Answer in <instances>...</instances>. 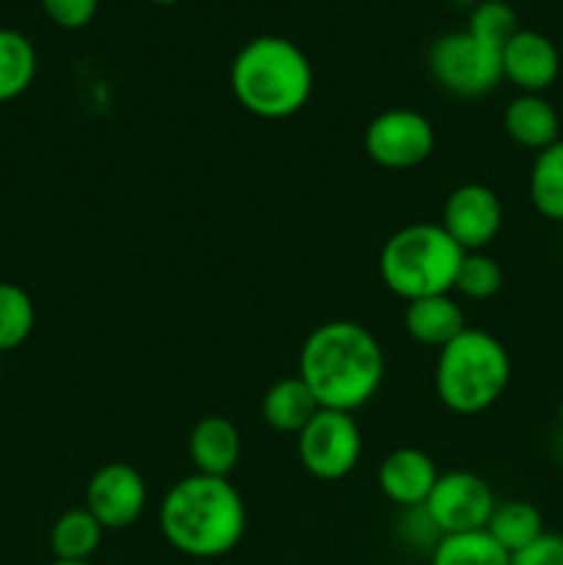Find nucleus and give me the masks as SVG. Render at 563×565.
Here are the masks:
<instances>
[{
  "mask_svg": "<svg viewBox=\"0 0 563 565\" xmlns=\"http://www.w3.org/2000/svg\"><path fill=\"white\" fill-rule=\"evenodd\" d=\"M439 226L464 252H484L502 230L500 196L480 182L458 185L445 199Z\"/></svg>",
  "mask_w": 563,
  "mask_h": 565,
  "instance_id": "11",
  "label": "nucleus"
},
{
  "mask_svg": "<svg viewBox=\"0 0 563 565\" xmlns=\"http://www.w3.org/2000/svg\"><path fill=\"white\" fill-rule=\"evenodd\" d=\"M105 527L86 511V508H72L55 519L50 530V550L55 561L83 563L99 550Z\"/></svg>",
  "mask_w": 563,
  "mask_h": 565,
  "instance_id": "18",
  "label": "nucleus"
},
{
  "mask_svg": "<svg viewBox=\"0 0 563 565\" xmlns=\"http://www.w3.org/2000/svg\"><path fill=\"white\" fill-rule=\"evenodd\" d=\"M467 31L478 36L480 42L502 50L508 39L519 31L517 11L506 0H480L472 9V14H469Z\"/></svg>",
  "mask_w": 563,
  "mask_h": 565,
  "instance_id": "25",
  "label": "nucleus"
},
{
  "mask_svg": "<svg viewBox=\"0 0 563 565\" xmlns=\"http://www.w3.org/2000/svg\"><path fill=\"white\" fill-rule=\"evenodd\" d=\"M403 329L419 345L442 351L447 342H453L467 329V323H464V312L456 298L445 292V296H425L408 301L406 312H403Z\"/></svg>",
  "mask_w": 563,
  "mask_h": 565,
  "instance_id": "16",
  "label": "nucleus"
},
{
  "mask_svg": "<svg viewBox=\"0 0 563 565\" xmlns=\"http://www.w3.org/2000/svg\"><path fill=\"white\" fill-rule=\"evenodd\" d=\"M301 467L315 480H342L357 469L362 458V430L348 412L320 408L296 436Z\"/></svg>",
  "mask_w": 563,
  "mask_h": 565,
  "instance_id": "7",
  "label": "nucleus"
},
{
  "mask_svg": "<svg viewBox=\"0 0 563 565\" xmlns=\"http://www.w3.org/2000/svg\"><path fill=\"white\" fill-rule=\"evenodd\" d=\"M36 50L20 31L0 28V103H11L31 88L36 77Z\"/></svg>",
  "mask_w": 563,
  "mask_h": 565,
  "instance_id": "21",
  "label": "nucleus"
},
{
  "mask_svg": "<svg viewBox=\"0 0 563 565\" xmlns=\"http://www.w3.org/2000/svg\"><path fill=\"white\" fill-rule=\"evenodd\" d=\"M464 248L439 224H408L392 232L379 254L381 281L403 301L445 296L456 287Z\"/></svg>",
  "mask_w": 563,
  "mask_h": 565,
  "instance_id": "5",
  "label": "nucleus"
},
{
  "mask_svg": "<svg viewBox=\"0 0 563 565\" xmlns=\"http://www.w3.org/2000/svg\"><path fill=\"white\" fill-rule=\"evenodd\" d=\"M315 75L307 53L285 36H254L235 53L230 88L243 110L279 121L301 114L312 97Z\"/></svg>",
  "mask_w": 563,
  "mask_h": 565,
  "instance_id": "3",
  "label": "nucleus"
},
{
  "mask_svg": "<svg viewBox=\"0 0 563 565\" xmlns=\"http://www.w3.org/2000/svg\"><path fill=\"white\" fill-rule=\"evenodd\" d=\"M502 268L495 257L486 252H467L458 268L456 287L453 290L461 292L469 301H489L502 290Z\"/></svg>",
  "mask_w": 563,
  "mask_h": 565,
  "instance_id": "24",
  "label": "nucleus"
},
{
  "mask_svg": "<svg viewBox=\"0 0 563 565\" xmlns=\"http://www.w3.org/2000/svg\"><path fill=\"white\" fill-rule=\"evenodd\" d=\"M436 147V130L428 116L414 108H390L373 116L364 130V152L375 166L390 171L417 169Z\"/></svg>",
  "mask_w": 563,
  "mask_h": 565,
  "instance_id": "8",
  "label": "nucleus"
},
{
  "mask_svg": "<svg viewBox=\"0 0 563 565\" xmlns=\"http://www.w3.org/2000/svg\"><path fill=\"white\" fill-rule=\"evenodd\" d=\"M320 412V403L315 401V395L309 392V386L304 384L298 375L290 379H282L265 392L263 397V417L279 434H301L304 425Z\"/></svg>",
  "mask_w": 563,
  "mask_h": 565,
  "instance_id": "17",
  "label": "nucleus"
},
{
  "mask_svg": "<svg viewBox=\"0 0 563 565\" xmlns=\"http://www.w3.org/2000/svg\"><path fill=\"white\" fill-rule=\"evenodd\" d=\"M502 50L480 42L469 31L445 33L428 53L434 81L453 97H486L502 83Z\"/></svg>",
  "mask_w": 563,
  "mask_h": 565,
  "instance_id": "6",
  "label": "nucleus"
},
{
  "mask_svg": "<svg viewBox=\"0 0 563 565\" xmlns=\"http://www.w3.org/2000/svg\"><path fill=\"white\" fill-rule=\"evenodd\" d=\"M434 384L445 408L472 417L506 395L511 384V356L489 331L464 329L436 356Z\"/></svg>",
  "mask_w": 563,
  "mask_h": 565,
  "instance_id": "4",
  "label": "nucleus"
},
{
  "mask_svg": "<svg viewBox=\"0 0 563 565\" xmlns=\"http://www.w3.org/2000/svg\"><path fill=\"white\" fill-rule=\"evenodd\" d=\"M431 565H511V555L486 530L442 535L431 552Z\"/></svg>",
  "mask_w": 563,
  "mask_h": 565,
  "instance_id": "22",
  "label": "nucleus"
},
{
  "mask_svg": "<svg viewBox=\"0 0 563 565\" xmlns=\"http://www.w3.org/2000/svg\"><path fill=\"white\" fill-rule=\"evenodd\" d=\"M36 309L31 296L11 281H0V356L17 351L31 337Z\"/></svg>",
  "mask_w": 563,
  "mask_h": 565,
  "instance_id": "23",
  "label": "nucleus"
},
{
  "mask_svg": "<svg viewBox=\"0 0 563 565\" xmlns=\"http://www.w3.org/2000/svg\"><path fill=\"white\" fill-rule=\"evenodd\" d=\"M502 81L519 94H544L561 75V53L555 42L539 31L519 28L502 47Z\"/></svg>",
  "mask_w": 563,
  "mask_h": 565,
  "instance_id": "12",
  "label": "nucleus"
},
{
  "mask_svg": "<svg viewBox=\"0 0 563 565\" xmlns=\"http://www.w3.org/2000/svg\"><path fill=\"white\" fill-rule=\"evenodd\" d=\"M511 565H563V535L544 530L524 550L513 552Z\"/></svg>",
  "mask_w": 563,
  "mask_h": 565,
  "instance_id": "27",
  "label": "nucleus"
},
{
  "mask_svg": "<svg viewBox=\"0 0 563 565\" xmlns=\"http://www.w3.org/2000/svg\"><path fill=\"white\" fill-rule=\"evenodd\" d=\"M423 508L442 535H456L486 530L497 500L491 486L480 475L453 469V472H442L436 478Z\"/></svg>",
  "mask_w": 563,
  "mask_h": 565,
  "instance_id": "9",
  "label": "nucleus"
},
{
  "mask_svg": "<svg viewBox=\"0 0 563 565\" xmlns=\"http://www.w3.org/2000/svg\"><path fill=\"white\" fill-rule=\"evenodd\" d=\"M502 130L517 147L539 154L561 141V114L544 94H517L502 110Z\"/></svg>",
  "mask_w": 563,
  "mask_h": 565,
  "instance_id": "15",
  "label": "nucleus"
},
{
  "mask_svg": "<svg viewBox=\"0 0 563 565\" xmlns=\"http://www.w3.org/2000/svg\"><path fill=\"white\" fill-rule=\"evenodd\" d=\"M561 456H563V436H561Z\"/></svg>",
  "mask_w": 563,
  "mask_h": 565,
  "instance_id": "32",
  "label": "nucleus"
},
{
  "mask_svg": "<svg viewBox=\"0 0 563 565\" xmlns=\"http://www.w3.org/2000/svg\"><path fill=\"white\" fill-rule=\"evenodd\" d=\"M436 461L417 447H397L379 463V489L392 505L417 508L428 500L436 478Z\"/></svg>",
  "mask_w": 563,
  "mask_h": 565,
  "instance_id": "13",
  "label": "nucleus"
},
{
  "mask_svg": "<svg viewBox=\"0 0 563 565\" xmlns=\"http://www.w3.org/2000/svg\"><path fill=\"white\" fill-rule=\"evenodd\" d=\"M147 480L136 467L110 461L86 483V511L105 530H127L147 511Z\"/></svg>",
  "mask_w": 563,
  "mask_h": 565,
  "instance_id": "10",
  "label": "nucleus"
},
{
  "mask_svg": "<svg viewBox=\"0 0 563 565\" xmlns=\"http://www.w3.org/2000/svg\"><path fill=\"white\" fill-rule=\"evenodd\" d=\"M149 3H158V6H174V3H180V0H149Z\"/></svg>",
  "mask_w": 563,
  "mask_h": 565,
  "instance_id": "29",
  "label": "nucleus"
},
{
  "mask_svg": "<svg viewBox=\"0 0 563 565\" xmlns=\"http://www.w3.org/2000/svg\"><path fill=\"white\" fill-rule=\"evenodd\" d=\"M163 539L196 561L230 555L246 535V505L230 478L188 475L166 491L158 511Z\"/></svg>",
  "mask_w": 563,
  "mask_h": 565,
  "instance_id": "2",
  "label": "nucleus"
},
{
  "mask_svg": "<svg viewBox=\"0 0 563 565\" xmlns=\"http://www.w3.org/2000/svg\"><path fill=\"white\" fill-rule=\"evenodd\" d=\"M241 430L226 417H202L188 434V456L199 475L230 478L241 461Z\"/></svg>",
  "mask_w": 563,
  "mask_h": 565,
  "instance_id": "14",
  "label": "nucleus"
},
{
  "mask_svg": "<svg viewBox=\"0 0 563 565\" xmlns=\"http://www.w3.org/2000/svg\"><path fill=\"white\" fill-rule=\"evenodd\" d=\"M50 565H92L88 561H83V563H75V561H53Z\"/></svg>",
  "mask_w": 563,
  "mask_h": 565,
  "instance_id": "28",
  "label": "nucleus"
},
{
  "mask_svg": "<svg viewBox=\"0 0 563 565\" xmlns=\"http://www.w3.org/2000/svg\"><path fill=\"white\" fill-rule=\"evenodd\" d=\"M50 22H55L64 31H81L94 20L99 9V0H39Z\"/></svg>",
  "mask_w": 563,
  "mask_h": 565,
  "instance_id": "26",
  "label": "nucleus"
},
{
  "mask_svg": "<svg viewBox=\"0 0 563 565\" xmlns=\"http://www.w3.org/2000/svg\"><path fill=\"white\" fill-rule=\"evenodd\" d=\"M544 516H541L539 508L533 502L524 500H508V502H497L495 513H491L489 524H486V533L508 552L524 550L530 541L539 539L544 533Z\"/></svg>",
  "mask_w": 563,
  "mask_h": 565,
  "instance_id": "20",
  "label": "nucleus"
},
{
  "mask_svg": "<svg viewBox=\"0 0 563 565\" xmlns=\"http://www.w3.org/2000/svg\"><path fill=\"white\" fill-rule=\"evenodd\" d=\"M528 193L535 213L563 224V138L535 154L530 166Z\"/></svg>",
  "mask_w": 563,
  "mask_h": 565,
  "instance_id": "19",
  "label": "nucleus"
},
{
  "mask_svg": "<svg viewBox=\"0 0 563 565\" xmlns=\"http://www.w3.org/2000/svg\"><path fill=\"white\" fill-rule=\"evenodd\" d=\"M557 419H561V436H563V397H561V406H557Z\"/></svg>",
  "mask_w": 563,
  "mask_h": 565,
  "instance_id": "30",
  "label": "nucleus"
},
{
  "mask_svg": "<svg viewBox=\"0 0 563 565\" xmlns=\"http://www.w3.org/2000/svg\"><path fill=\"white\" fill-rule=\"evenodd\" d=\"M0 379H3V362H0Z\"/></svg>",
  "mask_w": 563,
  "mask_h": 565,
  "instance_id": "31",
  "label": "nucleus"
},
{
  "mask_svg": "<svg viewBox=\"0 0 563 565\" xmlns=\"http://www.w3.org/2000/svg\"><path fill=\"white\" fill-rule=\"evenodd\" d=\"M298 379L320 408L353 414L384 381V351L373 331L353 320H329L309 331L298 353Z\"/></svg>",
  "mask_w": 563,
  "mask_h": 565,
  "instance_id": "1",
  "label": "nucleus"
}]
</instances>
